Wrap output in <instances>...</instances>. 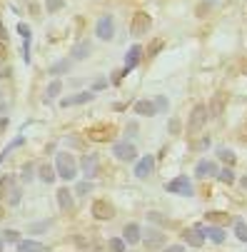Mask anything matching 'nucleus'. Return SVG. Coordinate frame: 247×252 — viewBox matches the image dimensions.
<instances>
[{
	"label": "nucleus",
	"mask_w": 247,
	"mask_h": 252,
	"mask_svg": "<svg viewBox=\"0 0 247 252\" xmlns=\"http://www.w3.org/2000/svg\"><path fill=\"white\" fill-rule=\"evenodd\" d=\"M55 173L63 180H75L77 177V162L70 153H57L55 155Z\"/></svg>",
	"instance_id": "1"
},
{
	"label": "nucleus",
	"mask_w": 247,
	"mask_h": 252,
	"mask_svg": "<svg viewBox=\"0 0 247 252\" xmlns=\"http://www.w3.org/2000/svg\"><path fill=\"white\" fill-rule=\"evenodd\" d=\"M0 197H3L10 207H15L20 202V190H18L13 175H3V177H0Z\"/></svg>",
	"instance_id": "2"
},
{
	"label": "nucleus",
	"mask_w": 247,
	"mask_h": 252,
	"mask_svg": "<svg viewBox=\"0 0 247 252\" xmlns=\"http://www.w3.org/2000/svg\"><path fill=\"white\" fill-rule=\"evenodd\" d=\"M168 193L192 197V195H195V187H192V182H190V177H188V175H177L175 180H170V182H168Z\"/></svg>",
	"instance_id": "3"
},
{
	"label": "nucleus",
	"mask_w": 247,
	"mask_h": 252,
	"mask_svg": "<svg viewBox=\"0 0 247 252\" xmlns=\"http://www.w3.org/2000/svg\"><path fill=\"white\" fill-rule=\"evenodd\" d=\"M95 33H97V38L100 40H113L115 38V18L110 15V13H105V15H100V20H97V25H95Z\"/></svg>",
	"instance_id": "4"
},
{
	"label": "nucleus",
	"mask_w": 247,
	"mask_h": 252,
	"mask_svg": "<svg viewBox=\"0 0 247 252\" xmlns=\"http://www.w3.org/2000/svg\"><path fill=\"white\" fill-rule=\"evenodd\" d=\"M113 155L117 160H122V162H133L137 157V148H135L133 142H128V140H120V142L113 145Z\"/></svg>",
	"instance_id": "5"
},
{
	"label": "nucleus",
	"mask_w": 247,
	"mask_h": 252,
	"mask_svg": "<svg viewBox=\"0 0 247 252\" xmlns=\"http://www.w3.org/2000/svg\"><path fill=\"white\" fill-rule=\"evenodd\" d=\"M80 167H82V173H85L88 180H95V177L100 175V157L93 155V153L82 155V157H80Z\"/></svg>",
	"instance_id": "6"
},
{
	"label": "nucleus",
	"mask_w": 247,
	"mask_h": 252,
	"mask_svg": "<svg viewBox=\"0 0 247 252\" xmlns=\"http://www.w3.org/2000/svg\"><path fill=\"white\" fill-rule=\"evenodd\" d=\"M208 117H210V113H208V105H195L192 108V113H190V122H188V128H190V133H197L205 122H208Z\"/></svg>",
	"instance_id": "7"
},
{
	"label": "nucleus",
	"mask_w": 247,
	"mask_h": 252,
	"mask_svg": "<svg viewBox=\"0 0 247 252\" xmlns=\"http://www.w3.org/2000/svg\"><path fill=\"white\" fill-rule=\"evenodd\" d=\"M150 28H152V20H150V15L148 13H137L135 18H133V23H130V33L133 35H145V33H150Z\"/></svg>",
	"instance_id": "8"
},
{
	"label": "nucleus",
	"mask_w": 247,
	"mask_h": 252,
	"mask_svg": "<svg viewBox=\"0 0 247 252\" xmlns=\"http://www.w3.org/2000/svg\"><path fill=\"white\" fill-rule=\"evenodd\" d=\"M185 245H190V247H202L205 245V230L200 225L190 227V230H185Z\"/></svg>",
	"instance_id": "9"
},
{
	"label": "nucleus",
	"mask_w": 247,
	"mask_h": 252,
	"mask_svg": "<svg viewBox=\"0 0 247 252\" xmlns=\"http://www.w3.org/2000/svg\"><path fill=\"white\" fill-rule=\"evenodd\" d=\"M93 215H95L97 220H110V217L115 215V207H113L108 200H95V202H93Z\"/></svg>",
	"instance_id": "10"
},
{
	"label": "nucleus",
	"mask_w": 247,
	"mask_h": 252,
	"mask_svg": "<svg viewBox=\"0 0 247 252\" xmlns=\"http://www.w3.org/2000/svg\"><path fill=\"white\" fill-rule=\"evenodd\" d=\"M152 167H155V157L152 155H142L135 165V175L137 177H150L152 175Z\"/></svg>",
	"instance_id": "11"
},
{
	"label": "nucleus",
	"mask_w": 247,
	"mask_h": 252,
	"mask_svg": "<svg viewBox=\"0 0 247 252\" xmlns=\"http://www.w3.org/2000/svg\"><path fill=\"white\" fill-rule=\"evenodd\" d=\"M122 240H125L128 245H137V242L142 240V230H140V225H137V222H128L125 230H122Z\"/></svg>",
	"instance_id": "12"
},
{
	"label": "nucleus",
	"mask_w": 247,
	"mask_h": 252,
	"mask_svg": "<svg viewBox=\"0 0 247 252\" xmlns=\"http://www.w3.org/2000/svg\"><path fill=\"white\" fill-rule=\"evenodd\" d=\"M142 242H145V247H162L165 245V235L160 233V230L150 227V230L142 233Z\"/></svg>",
	"instance_id": "13"
},
{
	"label": "nucleus",
	"mask_w": 247,
	"mask_h": 252,
	"mask_svg": "<svg viewBox=\"0 0 247 252\" xmlns=\"http://www.w3.org/2000/svg\"><path fill=\"white\" fill-rule=\"evenodd\" d=\"M217 170H220V167H217L215 162H210V160H200V162L195 165V175H197V177H215Z\"/></svg>",
	"instance_id": "14"
},
{
	"label": "nucleus",
	"mask_w": 247,
	"mask_h": 252,
	"mask_svg": "<svg viewBox=\"0 0 247 252\" xmlns=\"http://www.w3.org/2000/svg\"><path fill=\"white\" fill-rule=\"evenodd\" d=\"M93 97H95L93 90H82V93H77V95H73V97L60 100V105H63V108H70V105H85V102H90Z\"/></svg>",
	"instance_id": "15"
},
{
	"label": "nucleus",
	"mask_w": 247,
	"mask_h": 252,
	"mask_svg": "<svg viewBox=\"0 0 247 252\" xmlns=\"http://www.w3.org/2000/svg\"><path fill=\"white\" fill-rule=\"evenodd\" d=\"M57 207L63 210V213H70V210L75 207V200H73V193L68 190V187H60V193H57Z\"/></svg>",
	"instance_id": "16"
},
{
	"label": "nucleus",
	"mask_w": 247,
	"mask_h": 252,
	"mask_svg": "<svg viewBox=\"0 0 247 252\" xmlns=\"http://www.w3.org/2000/svg\"><path fill=\"white\" fill-rule=\"evenodd\" d=\"M142 55H145V48H142V45H133V48L128 50V55H125V68H128V70L137 68V62H140Z\"/></svg>",
	"instance_id": "17"
},
{
	"label": "nucleus",
	"mask_w": 247,
	"mask_h": 252,
	"mask_svg": "<svg viewBox=\"0 0 247 252\" xmlns=\"http://www.w3.org/2000/svg\"><path fill=\"white\" fill-rule=\"evenodd\" d=\"M135 113L142 115V117H152V115L157 113V108H155L152 100H137V102H135Z\"/></svg>",
	"instance_id": "18"
},
{
	"label": "nucleus",
	"mask_w": 247,
	"mask_h": 252,
	"mask_svg": "<svg viewBox=\"0 0 247 252\" xmlns=\"http://www.w3.org/2000/svg\"><path fill=\"white\" fill-rule=\"evenodd\" d=\"M38 177L43 180L45 185H53V182H55V177H57V173H55V167H53V165H40V167H38Z\"/></svg>",
	"instance_id": "19"
},
{
	"label": "nucleus",
	"mask_w": 247,
	"mask_h": 252,
	"mask_svg": "<svg viewBox=\"0 0 247 252\" xmlns=\"http://www.w3.org/2000/svg\"><path fill=\"white\" fill-rule=\"evenodd\" d=\"M205 230V237H210L212 242H217V245H222L225 242V230H222V225L217 227V225H212V227H202Z\"/></svg>",
	"instance_id": "20"
},
{
	"label": "nucleus",
	"mask_w": 247,
	"mask_h": 252,
	"mask_svg": "<svg viewBox=\"0 0 247 252\" xmlns=\"http://www.w3.org/2000/svg\"><path fill=\"white\" fill-rule=\"evenodd\" d=\"M15 247H18L20 252H33V250H38V252H40V250H48L43 242H38V240H20Z\"/></svg>",
	"instance_id": "21"
},
{
	"label": "nucleus",
	"mask_w": 247,
	"mask_h": 252,
	"mask_svg": "<svg viewBox=\"0 0 247 252\" xmlns=\"http://www.w3.org/2000/svg\"><path fill=\"white\" fill-rule=\"evenodd\" d=\"M73 60H85L88 55H90V43H88V40H82V43H77L75 48H73Z\"/></svg>",
	"instance_id": "22"
},
{
	"label": "nucleus",
	"mask_w": 247,
	"mask_h": 252,
	"mask_svg": "<svg viewBox=\"0 0 247 252\" xmlns=\"http://www.w3.org/2000/svg\"><path fill=\"white\" fill-rule=\"evenodd\" d=\"M73 68V60H57L50 65V75H60V73H68Z\"/></svg>",
	"instance_id": "23"
},
{
	"label": "nucleus",
	"mask_w": 247,
	"mask_h": 252,
	"mask_svg": "<svg viewBox=\"0 0 247 252\" xmlns=\"http://www.w3.org/2000/svg\"><path fill=\"white\" fill-rule=\"evenodd\" d=\"M23 142H25V137H15L13 142H8V145H5V150L0 153V162H5V157H8V155H10L15 148H20V145H23Z\"/></svg>",
	"instance_id": "24"
},
{
	"label": "nucleus",
	"mask_w": 247,
	"mask_h": 252,
	"mask_svg": "<svg viewBox=\"0 0 247 252\" xmlns=\"http://www.w3.org/2000/svg\"><path fill=\"white\" fill-rule=\"evenodd\" d=\"M208 220H210V222L225 225V222H230V215H228V213H220V210H210V213H208Z\"/></svg>",
	"instance_id": "25"
},
{
	"label": "nucleus",
	"mask_w": 247,
	"mask_h": 252,
	"mask_svg": "<svg viewBox=\"0 0 247 252\" xmlns=\"http://www.w3.org/2000/svg\"><path fill=\"white\" fill-rule=\"evenodd\" d=\"M217 180H222L225 185H232L235 182V173L230 170V167H222V170H217V175H215Z\"/></svg>",
	"instance_id": "26"
},
{
	"label": "nucleus",
	"mask_w": 247,
	"mask_h": 252,
	"mask_svg": "<svg viewBox=\"0 0 247 252\" xmlns=\"http://www.w3.org/2000/svg\"><path fill=\"white\" fill-rule=\"evenodd\" d=\"M60 90H63V82H60V80H53L50 85H48V90H45V97H48V100H53V97H57V95H60Z\"/></svg>",
	"instance_id": "27"
},
{
	"label": "nucleus",
	"mask_w": 247,
	"mask_h": 252,
	"mask_svg": "<svg viewBox=\"0 0 247 252\" xmlns=\"http://www.w3.org/2000/svg\"><path fill=\"white\" fill-rule=\"evenodd\" d=\"M235 235H237L240 242H247V222H245V220H237V222H235Z\"/></svg>",
	"instance_id": "28"
},
{
	"label": "nucleus",
	"mask_w": 247,
	"mask_h": 252,
	"mask_svg": "<svg viewBox=\"0 0 247 252\" xmlns=\"http://www.w3.org/2000/svg\"><path fill=\"white\" fill-rule=\"evenodd\" d=\"M0 237H3L5 242H13V245H18L20 240H23V237H20V233H18V230H3V233H0Z\"/></svg>",
	"instance_id": "29"
},
{
	"label": "nucleus",
	"mask_w": 247,
	"mask_h": 252,
	"mask_svg": "<svg viewBox=\"0 0 247 252\" xmlns=\"http://www.w3.org/2000/svg\"><path fill=\"white\" fill-rule=\"evenodd\" d=\"M217 155H220V160H222L225 165H235V162H237L235 153H232V150H228V148H222V150H217Z\"/></svg>",
	"instance_id": "30"
},
{
	"label": "nucleus",
	"mask_w": 247,
	"mask_h": 252,
	"mask_svg": "<svg viewBox=\"0 0 247 252\" xmlns=\"http://www.w3.org/2000/svg\"><path fill=\"white\" fill-rule=\"evenodd\" d=\"M108 133H113V128H102V130L93 128V130H90V140H108V137H110Z\"/></svg>",
	"instance_id": "31"
},
{
	"label": "nucleus",
	"mask_w": 247,
	"mask_h": 252,
	"mask_svg": "<svg viewBox=\"0 0 247 252\" xmlns=\"http://www.w3.org/2000/svg\"><path fill=\"white\" fill-rule=\"evenodd\" d=\"M108 247H110V250H115V252H122V250L128 247V242L122 240V237H113V240L108 242Z\"/></svg>",
	"instance_id": "32"
},
{
	"label": "nucleus",
	"mask_w": 247,
	"mask_h": 252,
	"mask_svg": "<svg viewBox=\"0 0 247 252\" xmlns=\"http://www.w3.org/2000/svg\"><path fill=\"white\" fill-rule=\"evenodd\" d=\"M93 182H77L75 185V195H88V193H93Z\"/></svg>",
	"instance_id": "33"
},
{
	"label": "nucleus",
	"mask_w": 247,
	"mask_h": 252,
	"mask_svg": "<svg viewBox=\"0 0 247 252\" xmlns=\"http://www.w3.org/2000/svg\"><path fill=\"white\" fill-rule=\"evenodd\" d=\"M18 35L23 38V43H30V28L25 23H18Z\"/></svg>",
	"instance_id": "34"
},
{
	"label": "nucleus",
	"mask_w": 247,
	"mask_h": 252,
	"mask_svg": "<svg viewBox=\"0 0 247 252\" xmlns=\"http://www.w3.org/2000/svg\"><path fill=\"white\" fill-rule=\"evenodd\" d=\"M60 8H63V0H45V10L48 13H57Z\"/></svg>",
	"instance_id": "35"
},
{
	"label": "nucleus",
	"mask_w": 247,
	"mask_h": 252,
	"mask_svg": "<svg viewBox=\"0 0 247 252\" xmlns=\"http://www.w3.org/2000/svg\"><path fill=\"white\" fill-rule=\"evenodd\" d=\"M128 73H130L128 68H125V70H115V73H113V78H110V82H113V85H120V80L125 78Z\"/></svg>",
	"instance_id": "36"
},
{
	"label": "nucleus",
	"mask_w": 247,
	"mask_h": 252,
	"mask_svg": "<svg viewBox=\"0 0 247 252\" xmlns=\"http://www.w3.org/2000/svg\"><path fill=\"white\" fill-rule=\"evenodd\" d=\"M168 105H170V102H168V97H162V95H157V97H155V108H157V110H162V113H165V110H168Z\"/></svg>",
	"instance_id": "37"
},
{
	"label": "nucleus",
	"mask_w": 247,
	"mask_h": 252,
	"mask_svg": "<svg viewBox=\"0 0 247 252\" xmlns=\"http://www.w3.org/2000/svg\"><path fill=\"white\" fill-rule=\"evenodd\" d=\"M208 113H212V117H217V115L222 113V102H220V95H215V102H212V110H208Z\"/></svg>",
	"instance_id": "38"
},
{
	"label": "nucleus",
	"mask_w": 247,
	"mask_h": 252,
	"mask_svg": "<svg viewBox=\"0 0 247 252\" xmlns=\"http://www.w3.org/2000/svg\"><path fill=\"white\" fill-rule=\"evenodd\" d=\"M148 217L152 222H160V225H168V217H162V213H148Z\"/></svg>",
	"instance_id": "39"
},
{
	"label": "nucleus",
	"mask_w": 247,
	"mask_h": 252,
	"mask_svg": "<svg viewBox=\"0 0 247 252\" xmlns=\"http://www.w3.org/2000/svg\"><path fill=\"white\" fill-rule=\"evenodd\" d=\"M102 88H108V80H102V78H97V80L93 82V93H95V90H102Z\"/></svg>",
	"instance_id": "40"
},
{
	"label": "nucleus",
	"mask_w": 247,
	"mask_h": 252,
	"mask_svg": "<svg viewBox=\"0 0 247 252\" xmlns=\"http://www.w3.org/2000/svg\"><path fill=\"white\" fill-rule=\"evenodd\" d=\"M23 180H25V182L33 180V165H25V175H23Z\"/></svg>",
	"instance_id": "41"
},
{
	"label": "nucleus",
	"mask_w": 247,
	"mask_h": 252,
	"mask_svg": "<svg viewBox=\"0 0 247 252\" xmlns=\"http://www.w3.org/2000/svg\"><path fill=\"white\" fill-rule=\"evenodd\" d=\"M170 133H172V135L180 133V122H177V120H170Z\"/></svg>",
	"instance_id": "42"
},
{
	"label": "nucleus",
	"mask_w": 247,
	"mask_h": 252,
	"mask_svg": "<svg viewBox=\"0 0 247 252\" xmlns=\"http://www.w3.org/2000/svg\"><path fill=\"white\" fill-rule=\"evenodd\" d=\"M168 250H170V252H182V250H185V245H182V242H177V245H170Z\"/></svg>",
	"instance_id": "43"
},
{
	"label": "nucleus",
	"mask_w": 247,
	"mask_h": 252,
	"mask_svg": "<svg viewBox=\"0 0 247 252\" xmlns=\"http://www.w3.org/2000/svg\"><path fill=\"white\" fill-rule=\"evenodd\" d=\"M160 48H162V43H160V40H155V43H152V45H150V53H157V50H160Z\"/></svg>",
	"instance_id": "44"
},
{
	"label": "nucleus",
	"mask_w": 247,
	"mask_h": 252,
	"mask_svg": "<svg viewBox=\"0 0 247 252\" xmlns=\"http://www.w3.org/2000/svg\"><path fill=\"white\" fill-rule=\"evenodd\" d=\"M0 40H8V30H5L3 23H0Z\"/></svg>",
	"instance_id": "45"
},
{
	"label": "nucleus",
	"mask_w": 247,
	"mask_h": 252,
	"mask_svg": "<svg viewBox=\"0 0 247 252\" xmlns=\"http://www.w3.org/2000/svg\"><path fill=\"white\" fill-rule=\"evenodd\" d=\"M8 128V117H3V120H0V133H3Z\"/></svg>",
	"instance_id": "46"
},
{
	"label": "nucleus",
	"mask_w": 247,
	"mask_h": 252,
	"mask_svg": "<svg viewBox=\"0 0 247 252\" xmlns=\"http://www.w3.org/2000/svg\"><path fill=\"white\" fill-rule=\"evenodd\" d=\"M3 58H5V48H3V45H0V60H3Z\"/></svg>",
	"instance_id": "47"
},
{
	"label": "nucleus",
	"mask_w": 247,
	"mask_h": 252,
	"mask_svg": "<svg viewBox=\"0 0 247 252\" xmlns=\"http://www.w3.org/2000/svg\"><path fill=\"white\" fill-rule=\"evenodd\" d=\"M3 247H5V240H3V237H0V250H3Z\"/></svg>",
	"instance_id": "48"
},
{
	"label": "nucleus",
	"mask_w": 247,
	"mask_h": 252,
	"mask_svg": "<svg viewBox=\"0 0 247 252\" xmlns=\"http://www.w3.org/2000/svg\"><path fill=\"white\" fill-rule=\"evenodd\" d=\"M242 185H245V187H247V177H242Z\"/></svg>",
	"instance_id": "49"
}]
</instances>
